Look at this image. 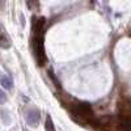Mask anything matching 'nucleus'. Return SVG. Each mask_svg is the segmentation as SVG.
<instances>
[{
    "instance_id": "nucleus-7",
    "label": "nucleus",
    "mask_w": 131,
    "mask_h": 131,
    "mask_svg": "<svg viewBox=\"0 0 131 131\" xmlns=\"http://www.w3.org/2000/svg\"><path fill=\"white\" fill-rule=\"evenodd\" d=\"M45 128L46 131H55V126H54V122L50 115L46 117V122H45Z\"/></svg>"
},
{
    "instance_id": "nucleus-2",
    "label": "nucleus",
    "mask_w": 131,
    "mask_h": 131,
    "mask_svg": "<svg viewBox=\"0 0 131 131\" xmlns=\"http://www.w3.org/2000/svg\"><path fill=\"white\" fill-rule=\"evenodd\" d=\"M71 113L73 114V117H76L80 121H85V122H92L93 119V110L89 104L86 102H75L71 105Z\"/></svg>"
},
{
    "instance_id": "nucleus-6",
    "label": "nucleus",
    "mask_w": 131,
    "mask_h": 131,
    "mask_svg": "<svg viewBox=\"0 0 131 131\" xmlns=\"http://www.w3.org/2000/svg\"><path fill=\"white\" fill-rule=\"evenodd\" d=\"M0 83H2V85L4 86L5 89H10V88H12V85H13L12 80H10V78H8V76H3L2 80H0Z\"/></svg>"
},
{
    "instance_id": "nucleus-1",
    "label": "nucleus",
    "mask_w": 131,
    "mask_h": 131,
    "mask_svg": "<svg viewBox=\"0 0 131 131\" xmlns=\"http://www.w3.org/2000/svg\"><path fill=\"white\" fill-rule=\"evenodd\" d=\"M45 18L39 17L33 20V45H34L36 58L39 66L46 63V54L43 47V37H45Z\"/></svg>"
},
{
    "instance_id": "nucleus-5",
    "label": "nucleus",
    "mask_w": 131,
    "mask_h": 131,
    "mask_svg": "<svg viewBox=\"0 0 131 131\" xmlns=\"http://www.w3.org/2000/svg\"><path fill=\"white\" fill-rule=\"evenodd\" d=\"M10 45H12V42H10L8 34H5V33H0V47L2 49H8V47H10Z\"/></svg>"
},
{
    "instance_id": "nucleus-3",
    "label": "nucleus",
    "mask_w": 131,
    "mask_h": 131,
    "mask_svg": "<svg viewBox=\"0 0 131 131\" xmlns=\"http://www.w3.org/2000/svg\"><path fill=\"white\" fill-rule=\"evenodd\" d=\"M117 130L118 131H131V115L119 114L117 119Z\"/></svg>"
},
{
    "instance_id": "nucleus-4",
    "label": "nucleus",
    "mask_w": 131,
    "mask_h": 131,
    "mask_svg": "<svg viewBox=\"0 0 131 131\" xmlns=\"http://www.w3.org/2000/svg\"><path fill=\"white\" fill-rule=\"evenodd\" d=\"M39 118H41V114H39L38 109H31V110H29V112L26 113V122H28V125L31 126V127L38 126Z\"/></svg>"
},
{
    "instance_id": "nucleus-9",
    "label": "nucleus",
    "mask_w": 131,
    "mask_h": 131,
    "mask_svg": "<svg viewBox=\"0 0 131 131\" xmlns=\"http://www.w3.org/2000/svg\"><path fill=\"white\" fill-rule=\"evenodd\" d=\"M5 101H7V94L0 89V104H4Z\"/></svg>"
},
{
    "instance_id": "nucleus-8",
    "label": "nucleus",
    "mask_w": 131,
    "mask_h": 131,
    "mask_svg": "<svg viewBox=\"0 0 131 131\" xmlns=\"http://www.w3.org/2000/svg\"><path fill=\"white\" fill-rule=\"evenodd\" d=\"M49 76L51 78V80H52V83L55 84L57 86H59V81H58V79L55 78V75H54V72L51 71V70H49Z\"/></svg>"
}]
</instances>
